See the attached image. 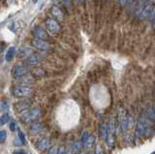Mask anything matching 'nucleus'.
Instances as JSON below:
<instances>
[{
  "label": "nucleus",
  "instance_id": "obj_26",
  "mask_svg": "<svg viewBox=\"0 0 155 154\" xmlns=\"http://www.w3.org/2000/svg\"><path fill=\"white\" fill-rule=\"evenodd\" d=\"M57 150H58V147L57 146H53V147H50L49 149V152H48V154H57Z\"/></svg>",
  "mask_w": 155,
  "mask_h": 154
},
{
  "label": "nucleus",
  "instance_id": "obj_6",
  "mask_svg": "<svg viewBox=\"0 0 155 154\" xmlns=\"http://www.w3.org/2000/svg\"><path fill=\"white\" fill-rule=\"evenodd\" d=\"M46 27L49 30V32L53 33V34H57L58 32H60L61 30V25L59 24V23L54 20V19H48L46 21Z\"/></svg>",
  "mask_w": 155,
  "mask_h": 154
},
{
  "label": "nucleus",
  "instance_id": "obj_5",
  "mask_svg": "<svg viewBox=\"0 0 155 154\" xmlns=\"http://www.w3.org/2000/svg\"><path fill=\"white\" fill-rule=\"evenodd\" d=\"M32 102L30 99H23V100L18 101L14 105V109L16 112H23L24 111H27L30 108Z\"/></svg>",
  "mask_w": 155,
  "mask_h": 154
},
{
  "label": "nucleus",
  "instance_id": "obj_34",
  "mask_svg": "<svg viewBox=\"0 0 155 154\" xmlns=\"http://www.w3.org/2000/svg\"><path fill=\"white\" fill-rule=\"evenodd\" d=\"M12 24H13V25H17L18 23H12ZM16 28H17V26H14V27L10 26V29H11V30H12V31H15V30H16Z\"/></svg>",
  "mask_w": 155,
  "mask_h": 154
},
{
  "label": "nucleus",
  "instance_id": "obj_10",
  "mask_svg": "<svg viewBox=\"0 0 155 154\" xmlns=\"http://www.w3.org/2000/svg\"><path fill=\"white\" fill-rule=\"evenodd\" d=\"M33 34H34V36L37 39L47 40L48 38H49V34H48V32L43 27H40V26H36L34 29H33Z\"/></svg>",
  "mask_w": 155,
  "mask_h": 154
},
{
  "label": "nucleus",
  "instance_id": "obj_20",
  "mask_svg": "<svg viewBox=\"0 0 155 154\" xmlns=\"http://www.w3.org/2000/svg\"><path fill=\"white\" fill-rule=\"evenodd\" d=\"M10 121V115H9V113H4V115H2L1 117H0V125L3 126V125H5V124L7 122H9Z\"/></svg>",
  "mask_w": 155,
  "mask_h": 154
},
{
  "label": "nucleus",
  "instance_id": "obj_2",
  "mask_svg": "<svg viewBox=\"0 0 155 154\" xmlns=\"http://www.w3.org/2000/svg\"><path fill=\"white\" fill-rule=\"evenodd\" d=\"M116 122H114V120L112 119L108 125V135H107L106 138L107 144H108V145L110 148H113L114 145H116Z\"/></svg>",
  "mask_w": 155,
  "mask_h": 154
},
{
  "label": "nucleus",
  "instance_id": "obj_33",
  "mask_svg": "<svg viewBox=\"0 0 155 154\" xmlns=\"http://www.w3.org/2000/svg\"><path fill=\"white\" fill-rule=\"evenodd\" d=\"M4 47H5V43L1 42L0 43V53H2V51L4 50Z\"/></svg>",
  "mask_w": 155,
  "mask_h": 154
},
{
  "label": "nucleus",
  "instance_id": "obj_4",
  "mask_svg": "<svg viewBox=\"0 0 155 154\" xmlns=\"http://www.w3.org/2000/svg\"><path fill=\"white\" fill-rule=\"evenodd\" d=\"M153 3L152 2H146L145 3L142 7L141 10L139 11V18L141 20H145L147 18L151 16V14L153 12Z\"/></svg>",
  "mask_w": 155,
  "mask_h": 154
},
{
  "label": "nucleus",
  "instance_id": "obj_36",
  "mask_svg": "<svg viewBox=\"0 0 155 154\" xmlns=\"http://www.w3.org/2000/svg\"><path fill=\"white\" fill-rule=\"evenodd\" d=\"M78 1H79L80 3H83V2H84V0H78Z\"/></svg>",
  "mask_w": 155,
  "mask_h": 154
},
{
  "label": "nucleus",
  "instance_id": "obj_25",
  "mask_svg": "<svg viewBox=\"0 0 155 154\" xmlns=\"http://www.w3.org/2000/svg\"><path fill=\"white\" fill-rule=\"evenodd\" d=\"M134 0H120V4L121 6H128L131 5Z\"/></svg>",
  "mask_w": 155,
  "mask_h": 154
},
{
  "label": "nucleus",
  "instance_id": "obj_37",
  "mask_svg": "<svg viewBox=\"0 0 155 154\" xmlns=\"http://www.w3.org/2000/svg\"><path fill=\"white\" fill-rule=\"evenodd\" d=\"M32 1L34 2V3H37V2H38V0H32Z\"/></svg>",
  "mask_w": 155,
  "mask_h": 154
},
{
  "label": "nucleus",
  "instance_id": "obj_31",
  "mask_svg": "<svg viewBox=\"0 0 155 154\" xmlns=\"http://www.w3.org/2000/svg\"><path fill=\"white\" fill-rule=\"evenodd\" d=\"M10 129L12 130V131H15V130H17V123L16 121H13L10 123Z\"/></svg>",
  "mask_w": 155,
  "mask_h": 154
},
{
  "label": "nucleus",
  "instance_id": "obj_17",
  "mask_svg": "<svg viewBox=\"0 0 155 154\" xmlns=\"http://www.w3.org/2000/svg\"><path fill=\"white\" fill-rule=\"evenodd\" d=\"M30 53H31V50H29V47H20V50L18 51L17 55L20 58H23V57L29 56Z\"/></svg>",
  "mask_w": 155,
  "mask_h": 154
},
{
  "label": "nucleus",
  "instance_id": "obj_13",
  "mask_svg": "<svg viewBox=\"0 0 155 154\" xmlns=\"http://www.w3.org/2000/svg\"><path fill=\"white\" fill-rule=\"evenodd\" d=\"M46 75V71L40 67H35L31 70V76L34 79H41Z\"/></svg>",
  "mask_w": 155,
  "mask_h": 154
},
{
  "label": "nucleus",
  "instance_id": "obj_18",
  "mask_svg": "<svg viewBox=\"0 0 155 154\" xmlns=\"http://www.w3.org/2000/svg\"><path fill=\"white\" fill-rule=\"evenodd\" d=\"M94 142H95V137L93 135H89L88 136V138H87V140L84 142L83 146L86 148H91L92 146H93Z\"/></svg>",
  "mask_w": 155,
  "mask_h": 154
},
{
  "label": "nucleus",
  "instance_id": "obj_9",
  "mask_svg": "<svg viewBox=\"0 0 155 154\" xmlns=\"http://www.w3.org/2000/svg\"><path fill=\"white\" fill-rule=\"evenodd\" d=\"M44 56L43 54H40V53H35V54H32V55H29L26 59V63L27 65H30V66H34L39 64L44 59Z\"/></svg>",
  "mask_w": 155,
  "mask_h": 154
},
{
  "label": "nucleus",
  "instance_id": "obj_1",
  "mask_svg": "<svg viewBox=\"0 0 155 154\" xmlns=\"http://www.w3.org/2000/svg\"><path fill=\"white\" fill-rule=\"evenodd\" d=\"M42 116V111L39 108H34L29 109L28 112H24L23 115H21V120L25 123H29V122H33V121H37L40 117Z\"/></svg>",
  "mask_w": 155,
  "mask_h": 154
},
{
  "label": "nucleus",
  "instance_id": "obj_39",
  "mask_svg": "<svg viewBox=\"0 0 155 154\" xmlns=\"http://www.w3.org/2000/svg\"><path fill=\"white\" fill-rule=\"evenodd\" d=\"M80 154H84V153H83V152H82V153H80Z\"/></svg>",
  "mask_w": 155,
  "mask_h": 154
},
{
  "label": "nucleus",
  "instance_id": "obj_12",
  "mask_svg": "<svg viewBox=\"0 0 155 154\" xmlns=\"http://www.w3.org/2000/svg\"><path fill=\"white\" fill-rule=\"evenodd\" d=\"M50 139L49 138H43L38 142H37L36 147L38 148L39 150H41V151H45V150L50 146Z\"/></svg>",
  "mask_w": 155,
  "mask_h": 154
},
{
  "label": "nucleus",
  "instance_id": "obj_15",
  "mask_svg": "<svg viewBox=\"0 0 155 154\" xmlns=\"http://www.w3.org/2000/svg\"><path fill=\"white\" fill-rule=\"evenodd\" d=\"M43 130H44V125H43L42 123H40V122H37V123L32 124L31 127H30V131H31V133L33 135L39 134L40 132H42Z\"/></svg>",
  "mask_w": 155,
  "mask_h": 154
},
{
  "label": "nucleus",
  "instance_id": "obj_21",
  "mask_svg": "<svg viewBox=\"0 0 155 154\" xmlns=\"http://www.w3.org/2000/svg\"><path fill=\"white\" fill-rule=\"evenodd\" d=\"M83 147V145L82 144V142H77V144L74 145L72 150H73L74 153H79L80 150H82Z\"/></svg>",
  "mask_w": 155,
  "mask_h": 154
},
{
  "label": "nucleus",
  "instance_id": "obj_24",
  "mask_svg": "<svg viewBox=\"0 0 155 154\" xmlns=\"http://www.w3.org/2000/svg\"><path fill=\"white\" fill-rule=\"evenodd\" d=\"M1 109L3 112H7L9 109V104H8V102L7 101H3L2 103H1Z\"/></svg>",
  "mask_w": 155,
  "mask_h": 154
},
{
  "label": "nucleus",
  "instance_id": "obj_16",
  "mask_svg": "<svg viewBox=\"0 0 155 154\" xmlns=\"http://www.w3.org/2000/svg\"><path fill=\"white\" fill-rule=\"evenodd\" d=\"M15 55H16V47H10L8 50H7V53H6V55H5V59L6 61H12L14 59V57Z\"/></svg>",
  "mask_w": 155,
  "mask_h": 154
},
{
  "label": "nucleus",
  "instance_id": "obj_27",
  "mask_svg": "<svg viewBox=\"0 0 155 154\" xmlns=\"http://www.w3.org/2000/svg\"><path fill=\"white\" fill-rule=\"evenodd\" d=\"M62 2L64 3V5L66 6V8L70 9L72 6V0H62Z\"/></svg>",
  "mask_w": 155,
  "mask_h": 154
},
{
  "label": "nucleus",
  "instance_id": "obj_30",
  "mask_svg": "<svg viewBox=\"0 0 155 154\" xmlns=\"http://www.w3.org/2000/svg\"><path fill=\"white\" fill-rule=\"evenodd\" d=\"M66 149L64 146H60V147H58V150H57V154H66Z\"/></svg>",
  "mask_w": 155,
  "mask_h": 154
},
{
  "label": "nucleus",
  "instance_id": "obj_22",
  "mask_svg": "<svg viewBox=\"0 0 155 154\" xmlns=\"http://www.w3.org/2000/svg\"><path fill=\"white\" fill-rule=\"evenodd\" d=\"M7 140V133L6 131H0V144H4Z\"/></svg>",
  "mask_w": 155,
  "mask_h": 154
},
{
  "label": "nucleus",
  "instance_id": "obj_35",
  "mask_svg": "<svg viewBox=\"0 0 155 154\" xmlns=\"http://www.w3.org/2000/svg\"><path fill=\"white\" fill-rule=\"evenodd\" d=\"M152 26H153V28L155 29V16H154V18L152 19Z\"/></svg>",
  "mask_w": 155,
  "mask_h": 154
},
{
  "label": "nucleus",
  "instance_id": "obj_14",
  "mask_svg": "<svg viewBox=\"0 0 155 154\" xmlns=\"http://www.w3.org/2000/svg\"><path fill=\"white\" fill-rule=\"evenodd\" d=\"M34 82H35V79L33 78L32 76H29V75H25L23 77H21V78H20V82L21 84H24L23 86H26V85H29V84L34 83Z\"/></svg>",
  "mask_w": 155,
  "mask_h": 154
},
{
  "label": "nucleus",
  "instance_id": "obj_3",
  "mask_svg": "<svg viewBox=\"0 0 155 154\" xmlns=\"http://www.w3.org/2000/svg\"><path fill=\"white\" fill-rule=\"evenodd\" d=\"M32 89L29 86H23V85H20V86H16L13 88L12 93L15 97L18 98H26L32 95Z\"/></svg>",
  "mask_w": 155,
  "mask_h": 154
},
{
  "label": "nucleus",
  "instance_id": "obj_7",
  "mask_svg": "<svg viewBox=\"0 0 155 154\" xmlns=\"http://www.w3.org/2000/svg\"><path fill=\"white\" fill-rule=\"evenodd\" d=\"M31 45L33 47L41 50H49L50 49V44L48 43L46 40H42V39H37L35 38L33 41L31 42Z\"/></svg>",
  "mask_w": 155,
  "mask_h": 154
},
{
  "label": "nucleus",
  "instance_id": "obj_29",
  "mask_svg": "<svg viewBox=\"0 0 155 154\" xmlns=\"http://www.w3.org/2000/svg\"><path fill=\"white\" fill-rule=\"evenodd\" d=\"M95 154H103V148L101 145H97L95 148Z\"/></svg>",
  "mask_w": 155,
  "mask_h": 154
},
{
  "label": "nucleus",
  "instance_id": "obj_32",
  "mask_svg": "<svg viewBox=\"0 0 155 154\" xmlns=\"http://www.w3.org/2000/svg\"><path fill=\"white\" fill-rule=\"evenodd\" d=\"M13 154H27V153L23 149H17L13 152Z\"/></svg>",
  "mask_w": 155,
  "mask_h": 154
},
{
  "label": "nucleus",
  "instance_id": "obj_19",
  "mask_svg": "<svg viewBox=\"0 0 155 154\" xmlns=\"http://www.w3.org/2000/svg\"><path fill=\"white\" fill-rule=\"evenodd\" d=\"M107 135H108V125L106 124H102L100 127V136L103 140H106Z\"/></svg>",
  "mask_w": 155,
  "mask_h": 154
},
{
  "label": "nucleus",
  "instance_id": "obj_23",
  "mask_svg": "<svg viewBox=\"0 0 155 154\" xmlns=\"http://www.w3.org/2000/svg\"><path fill=\"white\" fill-rule=\"evenodd\" d=\"M18 139H20V142H21V145H25V144H26V141H25L24 134H23L20 130H18Z\"/></svg>",
  "mask_w": 155,
  "mask_h": 154
},
{
  "label": "nucleus",
  "instance_id": "obj_38",
  "mask_svg": "<svg viewBox=\"0 0 155 154\" xmlns=\"http://www.w3.org/2000/svg\"><path fill=\"white\" fill-rule=\"evenodd\" d=\"M8 1H9V2H13V1H14V0H8Z\"/></svg>",
  "mask_w": 155,
  "mask_h": 154
},
{
  "label": "nucleus",
  "instance_id": "obj_40",
  "mask_svg": "<svg viewBox=\"0 0 155 154\" xmlns=\"http://www.w3.org/2000/svg\"><path fill=\"white\" fill-rule=\"evenodd\" d=\"M151 154H155V152H152V153H151Z\"/></svg>",
  "mask_w": 155,
  "mask_h": 154
},
{
  "label": "nucleus",
  "instance_id": "obj_11",
  "mask_svg": "<svg viewBox=\"0 0 155 154\" xmlns=\"http://www.w3.org/2000/svg\"><path fill=\"white\" fill-rule=\"evenodd\" d=\"M51 15L54 18V20H64V14L58 6H53V8H51Z\"/></svg>",
  "mask_w": 155,
  "mask_h": 154
},
{
  "label": "nucleus",
  "instance_id": "obj_8",
  "mask_svg": "<svg viewBox=\"0 0 155 154\" xmlns=\"http://www.w3.org/2000/svg\"><path fill=\"white\" fill-rule=\"evenodd\" d=\"M28 72H29L28 68L21 67V66H18V67H15L13 69L12 76H13V78H15V79H20V78H21V77L27 75Z\"/></svg>",
  "mask_w": 155,
  "mask_h": 154
},
{
  "label": "nucleus",
  "instance_id": "obj_28",
  "mask_svg": "<svg viewBox=\"0 0 155 154\" xmlns=\"http://www.w3.org/2000/svg\"><path fill=\"white\" fill-rule=\"evenodd\" d=\"M88 136H89V134H88V132H84V133L83 134V136H82V141H80V142H82L83 145L84 144V142H86V141L87 140Z\"/></svg>",
  "mask_w": 155,
  "mask_h": 154
}]
</instances>
